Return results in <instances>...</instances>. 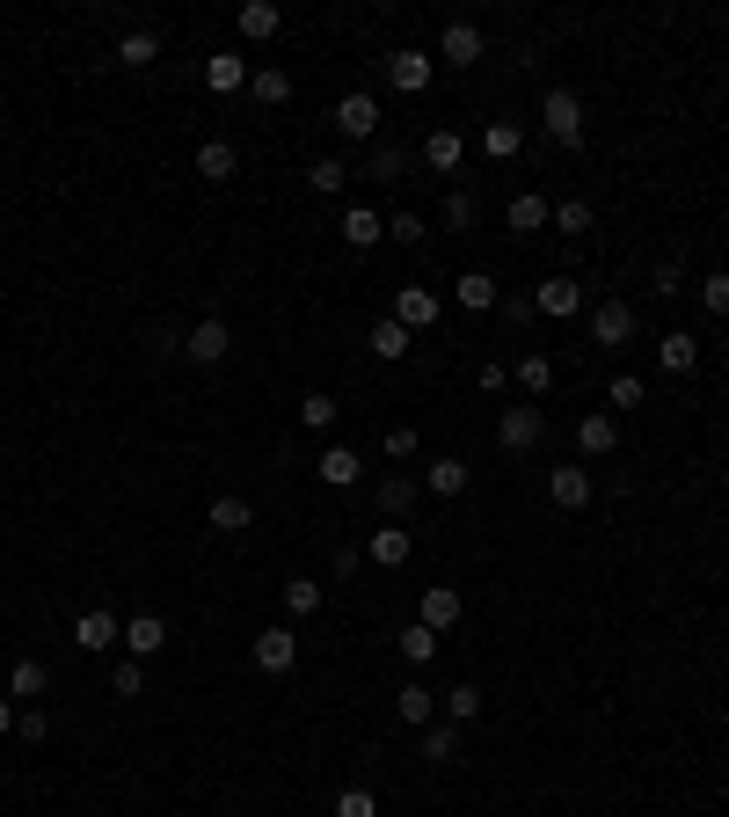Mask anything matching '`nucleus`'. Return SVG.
<instances>
[{"label": "nucleus", "instance_id": "nucleus-1", "mask_svg": "<svg viewBox=\"0 0 729 817\" xmlns=\"http://www.w3.org/2000/svg\"><path fill=\"white\" fill-rule=\"evenodd\" d=\"M540 124H547V140L584 146V95H576V88H547V95H540Z\"/></svg>", "mask_w": 729, "mask_h": 817}, {"label": "nucleus", "instance_id": "nucleus-2", "mask_svg": "<svg viewBox=\"0 0 729 817\" xmlns=\"http://www.w3.org/2000/svg\"><path fill=\"white\" fill-rule=\"evenodd\" d=\"M336 132H343L350 146H364V140H380V103H372V95H343V103H336Z\"/></svg>", "mask_w": 729, "mask_h": 817}, {"label": "nucleus", "instance_id": "nucleus-3", "mask_svg": "<svg viewBox=\"0 0 729 817\" xmlns=\"http://www.w3.org/2000/svg\"><path fill=\"white\" fill-rule=\"evenodd\" d=\"M627 336H635V307H627V299H598V307H591V344L620 350Z\"/></svg>", "mask_w": 729, "mask_h": 817}, {"label": "nucleus", "instance_id": "nucleus-4", "mask_svg": "<svg viewBox=\"0 0 729 817\" xmlns=\"http://www.w3.org/2000/svg\"><path fill=\"white\" fill-rule=\"evenodd\" d=\"M117 643H124V621H117V613L88 606L81 621H73V650H88V657H103V650H117Z\"/></svg>", "mask_w": 729, "mask_h": 817}, {"label": "nucleus", "instance_id": "nucleus-5", "mask_svg": "<svg viewBox=\"0 0 729 817\" xmlns=\"http://www.w3.org/2000/svg\"><path fill=\"white\" fill-rule=\"evenodd\" d=\"M496 438H504V452H533L540 438H547V417H540V401H525V409H504V417H496Z\"/></svg>", "mask_w": 729, "mask_h": 817}, {"label": "nucleus", "instance_id": "nucleus-6", "mask_svg": "<svg viewBox=\"0 0 729 817\" xmlns=\"http://www.w3.org/2000/svg\"><path fill=\"white\" fill-rule=\"evenodd\" d=\"M248 657H256V672H292V664H299V635H292V627H263L256 643H248Z\"/></svg>", "mask_w": 729, "mask_h": 817}, {"label": "nucleus", "instance_id": "nucleus-7", "mask_svg": "<svg viewBox=\"0 0 729 817\" xmlns=\"http://www.w3.org/2000/svg\"><path fill=\"white\" fill-rule=\"evenodd\" d=\"M438 314H445V299L423 293V285H401V293H394V321H401L409 336H417V329H438Z\"/></svg>", "mask_w": 729, "mask_h": 817}, {"label": "nucleus", "instance_id": "nucleus-8", "mask_svg": "<svg viewBox=\"0 0 729 817\" xmlns=\"http://www.w3.org/2000/svg\"><path fill=\"white\" fill-rule=\"evenodd\" d=\"M431 73H438V59L417 52V44H409V52H387V81H394L401 95H423V88H431Z\"/></svg>", "mask_w": 729, "mask_h": 817}, {"label": "nucleus", "instance_id": "nucleus-9", "mask_svg": "<svg viewBox=\"0 0 729 817\" xmlns=\"http://www.w3.org/2000/svg\"><path fill=\"white\" fill-rule=\"evenodd\" d=\"M482 52H489V37L474 30V22H445V37H438V59H445V67H482Z\"/></svg>", "mask_w": 729, "mask_h": 817}, {"label": "nucleus", "instance_id": "nucleus-10", "mask_svg": "<svg viewBox=\"0 0 729 817\" xmlns=\"http://www.w3.org/2000/svg\"><path fill=\"white\" fill-rule=\"evenodd\" d=\"M533 307L547 314V321H576V314H584V285H576V278H547L533 293Z\"/></svg>", "mask_w": 729, "mask_h": 817}, {"label": "nucleus", "instance_id": "nucleus-11", "mask_svg": "<svg viewBox=\"0 0 729 817\" xmlns=\"http://www.w3.org/2000/svg\"><path fill=\"white\" fill-rule=\"evenodd\" d=\"M226 350H234V336H226V321H197V329L183 336V358H191V366H219Z\"/></svg>", "mask_w": 729, "mask_h": 817}, {"label": "nucleus", "instance_id": "nucleus-12", "mask_svg": "<svg viewBox=\"0 0 729 817\" xmlns=\"http://www.w3.org/2000/svg\"><path fill=\"white\" fill-rule=\"evenodd\" d=\"M364 555L380 562V570H401V562L417 555V533H409V525H380V533L364 540Z\"/></svg>", "mask_w": 729, "mask_h": 817}, {"label": "nucleus", "instance_id": "nucleus-13", "mask_svg": "<svg viewBox=\"0 0 729 817\" xmlns=\"http://www.w3.org/2000/svg\"><path fill=\"white\" fill-rule=\"evenodd\" d=\"M234 30H242L248 44H263V37H278V30H285L278 0H242V8H234Z\"/></svg>", "mask_w": 729, "mask_h": 817}, {"label": "nucleus", "instance_id": "nucleus-14", "mask_svg": "<svg viewBox=\"0 0 729 817\" xmlns=\"http://www.w3.org/2000/svg\"><path fill=\"white\" fill-rule=\"evenodd\" d=\"M468 161V140L452 132V124H438V132H423V168H438V175H452Z\"/></svg>", "mask_w": 729, "mask_h": 817}, {"label": "nucleus", "instance_id": "nucleus-15", "mask_svg": "<svg viewBox=\"0 0 729 817\" xmlns=\"http://www.w3.org/2000/svg\"><path fill=\"white\" fill-rule=\"evenodd\" d=\"M197 175H205V183H234V175H242V146H234V140H205V146H197Z\"/></svg>", "mask_w": 729, "mask_h": 817}, {"label": "nucleus", "instance_id": "nucleus-16", "mask_svg": "<svg viewBox=\"0 0 729 817\" xmlns=\"http://www.w3.org/2000/svg\"><path fill=\"white\" fill-rule=\"evenodd\" d=\"M124 650H132V657L168 650V621H161V613H132V621H124Z\"/></svg>", "mask_w": 729, "mask_h": 817}, {"label": "nucleus", "instance_id": "nucleus-17", "mask_svg": "<svg viewBox=\"0 0 729 817\" xmlns=\"http://www.w3.org/2000/svg\"><path fill=\"white\" fill-rule=\"evenodd\" d=\"M314 474H321V482H329V489H358L364 460H358V452H350V446H329V452H321V460H314Z\"/></svg>", "mask_w": 729, "mask_h": 817}, {"label": "nucleus", "instance_id": "nucleus-18", "mask_svg": "<svg viewBox=\"0 0 729 817\" xmlns=\"http://www.w3.org/2000/svg\"><path fill=\"white\" fill-rule=\"evenodd\" d=\"M205 88H212V95H234V88H248V59H242V52H212V59H205Z\"/></svg>", "mask_w": 729, "mask_h": 817}, {"label": "nucleus", "instance_id": "nucleus-19", "mask_svg": "<svg viewBox=\"0 0 729 817\" xmlns=\"http://www.w3.org/2000/svg\"><path fill=\"white\" fill-rule=\"evenodd\" d=\"M547 497H555L562 511H584L591 504V468H555L547 474Z\"/></svg>", "mask_w": 729, "mask_h": 817}, {"label": "nucleus", "instance_id": "nucleus-20", "mask_svg": "<svg viewBox=\"0 0 729 817\" xmlns=\"http://www.w3.org/2000/svg\"><path fill=\"white\" fill-rule=\"evenodd\" d=\"M576 446H584V452H591V460H606V452H613V446H620V423H613V417H606V409H591V417H584V423H576Z\"/></svg>", "mask_w": 729, "mask_h": 817}, {"label": "nucleus", "instance_id": "nucleus-21", "mask_svg": "<svg viewBox=\"0 0 729 817\" xmlns=\"http://www.w3.org/2000/svg\"><path fill=\"white\" fill-rule=\"evenodd\" d=\"M468 482H474L468 460H431V468H423V489H431V497H445V504H452V497H468Z\"/></svg>", "mask_w": 729, "mask_h": 817}, {"label": "nucleus", "instance_id": "nucleus-22", "mask_svg": "<svg viewBox=\"0 0 729 817\" xmlns=\"http://www.w3.org/2000/svg\"><path fill=\"white\" fill-rule=\"evenodd\" d=\"M394 715H401V723H409V731H423V723H431V715H438V694H431V686H423V678H409V686H401V694H394Z\"/></svg>", "mask_w": 729, "mask_h": 817}, {"label": "nucleus", "instance_id": "nucleus-23", "mask_svg": "<svg viewBox=\"0 0 729 817\" xmlns=\"http://www.w3.org/2000/svg\"><path fill=\"white\" fill-rule=\"evenodd\" d=\"M504 219H511V234H540V226L555 219V205H547L540 191H518V197H511V212H504Z\"/></svg>", "mask_w": 729, "mask_h": 817}, {"label": "nucleus", "instance_id": "nucleus-24", "mask_svg": "<svg viewBox=\"0 0 729 817\" xmlns=\"http://www.w3.org/2000/svg\"><path fill=\"white\" fill-rule=\"evenodd\" d=\"M417 621L445 635V627L460 621V592H452V584H423V613H417Z\"/></svg>", "mask_w": 729, "mask_h": 817}, {"label": "nucleus", "instance_id": "nucleus-25", "mask_svg": "<svg viewBox=\"0 0 729 817\" xmlns=\"http://www.w3.org/2000/svg\"><path fill=\"white\" fill-rule=\"evenodd\" d=\"M364 344H372V358H387V366H394V358H409V344H417V336H409L394 314H387V321H372V329H364Z\"/></svg>", "mask_w": 729, "mask_h": 817}, {"label": "nucleus", "instance_id": "nucleus-26", "mask_svg": "<svg viewBox=\"0 0 729 817\" xmlns=\"http://www.w3.org/2000/svg\"><path fill=\"white\" fill-rule=\"evenodd\" d=\"M248 95H256L263 110H285V103H292V73H285V67H263V73H248Z\"/></svg>", "mask_w": 729, "mask_h": 817}, {"label": "nucleus", "instance_id": "nucleus-27", "mask_svg": "<svg viewBox=\"0 0 729 817\" xmlns=\"http://www.w3.org/2000/svg\"><path fill=\"white\" fill-rule=\"evenodd\" d=\"M212 533H248V525H256V504H248V497H212Z\"/></svg>", "mask_w": 729, "mask_h": 817}, {"label": "nucleus", "instance_id": "nucleus-28", "mask_svg": "<svg viewBox=\"0 0 729 817\" xmlns=\"http://www.w3.org/2000/svg\"><path fill=\"white\" fill-rule=\"evenodd\" d=\"M343 242L350 248H380L387 242V219H380V212H364V205H350L343 212Z\"/></svg>", "mask_w": 729, "mask_h": 817}, {"label": "nucleus", "instance_id": "nucleus-29", "mask_svg": "<svg viewBox=\"0 0 729 817\" xmlns=\"http://www.w3.org/2000/svg\"><path fill=\"white\" fill-rule=\"evenodd\" d=\"M394 650H401V657H409V664H417V672H423V664H431V657H438V650H445V643H438V627L409 621V627H401V635H394Z\"/></svg>", "mask_w": 729, "mask_h": 817}, {"label": "nucleus", "instance_id": "nucleus-30", "mask_svg": "<svg viewBox=\"0 0 729 817\" xmlns=\"http://www.w3.org/2000/svg\"><path fill=\"white\" fill-rule=\"evenodd\" d=\"M452 307H468V314H489V307H496V278H489V270H468V278L452 285Z\"/></svg>", "mask_w": 729, "mask_h": 817}, {"label": "nucleus", "instance_id": "nucleus-31", "mask_svg": "<svg viewBox=\"0 0 729 817\" xmlns=\"http://www.w3.org/2000/svg\"><path fill=\"white\" fill-rule=\"evenodd\" d=\"M518 146H525V132H518L511 118L482 124V154H489V161H518Z\"/></svg>", "mask_w": 729, "mask_h": 817}, {"label": "nucleus", "instance_id": "nucleus-32", "mask_svg": "<svg viewBox=\"0 0 729 817\" xmlns=\"http://www.w3.org/2000/svg\"><path fill=\"white\" fill-rule=\"evenodd\" d=\"M657 366H664V372H694V366H700V344H694L686 329H671V336L657 344Z\"/></svg>", "mask_w": 729, "mask_h": 817}, {"label": "nucleus", "instance_id": "nucleus-33", "mask_svg": "<svg viewBox=\"0 0 729 817\" xmlns=\"http://www.w3.org/2000/svg\"><path fill=\"white\" fill-rule=\"evenodd\" d=\"M44 686H52V672H44L37 657H16V672H8V701H37Z\"/></svg>", "mask_w": 729, "mask_h": 817}, {"label": "nucleus", "instance_id": "nucleus-34", "mask_svg": "<svg viewBox=\"0 0 729 817\" xmlns=\"http://www.w3.org/2000/svg\"><path fill=\"white\" fill-rule=\"evenodd\" d=\"M423 759H431V766L460 759V723H423Z\"/></svg>", "mask_w": 729, "mask_h": 817}, {"label": "nucleus", "instance_id": "nucleus-35", "mask_svg": "<svg viewBox=\"0 0 729 817\" xmlns=\"http://www.w3.org/2000/svg\"><path fill=\"white\" fill-rule=\"evenodd\" d=\"M417 497H423V489H417V474H387V482H380V511H387V519L417 511Z\"/></svg>", "mask_w": 729, "mask_h": 817}, {"label": "nucleus", "instance_id": "nucleus-36", "mask_svg": "<svg viewBox=\"0 0 729 817\" xmlns=\"http://www.w3.org/2000/svg\"><path fill=\"white\" fill-rule=\"evenodd\" d=\"M117 59H124V67H154V59H161V30H124Z\"/></svg>", "mask_w": 729, "mask_h": 817}, {"label": "nucleus", "instance_id": "nucleus-37", "mask_svg": "<svg viewBox=\"0 0 729 817\" xmlns=\"http://www.w3.org/2000/svg\"><path fill=\"white\" fill-rule=\"evenodd\" d=\"M518 387L525 395H547V387H555V358H547V350H533V358H518Z\"/></svg>", "mask_w": 729, "mask_h": 817}, {"label": "nucleus", "instance_id": "nucleus-38", "mask_svg": "<svg viewBox=\"0 0 729 817\" xmlns=\"http://www.w3.org/2000/svg\"><path fill=\"white\" fill-rule=\"evenodd\" d=\"M285 613H292V621L321 613V584H314V576H292V584H285Z\"/></svg>", "mask_w": 729, "mask_h": 817}, {"label": "nucleus", "instance_id": "nucleus-39", "mask_svg": "<svg viewBox=\"0 0 729 817\" xmlns=\"http://www.w3.org/2000/svg\"><path fill=\"white\" fill-rule=\"evenodd\" d=\"M445 715H452V723H482V686H452Z\"/></svg>", "mask_w": 729, "mask_h": 817}, {"label": "nucleus", "instance_id": "nucleus-40", "mask_svg": "<svg viewBox=\"0 0 729 817\" xmlns=\"http://www.w3.org/2000/svg\"><path fill=\"white\" fill-rule=\"evenodd\" d=\"M307 183H314V191H321V197H336V191H343V183H350V168H343V161H314V168H307Z\"/></svg>", "mask_w": 729, "mask_h": 817}, {"label": "nucleus", "instance_id": "nucleus-41", "mask_svg": "<svg viewBox=\"0 0 729 817\" xmlns=\"http://www.w3.org/2000/svg\"><path fill=\"white\" fill-rule=\"evenodd\" d=\"M591 219H598V212H591L584 197H562V205H555V226H562V234H591Z\"/></svg>", "mask_w": 729, "mask_h": 817}, {"label": "nucleus", "instance_id": "nucleus-42", "mask_svg": "<svg viewBox=\"0 0 729 817\" xmlns=\"http://www.w3.org/2000/svg\"><path fill=\"white\" fill-rule=\"evenodd\" d=\"M299 423H307V431H329V423H336V395H307V401H299Z\"/></svg>", "mask_w": 729, "mask_h": 817}, {"label": "nucleus", "instance_id": "nucleus-43", "mask_svg": "<svg viewBox=\"0 0 729 817\" xmlns=\"http://www.w3.org/2000/svg\"><path fill=\"white\" fill-rule=\"evenodd\" d=\"M606 401H613V409H643V401H649V387L635 380V372H620V380L606 387Z\"/></svg>", "mask_w": 729, "mask_h": 817}, {"label": "nucleus", "instance_id": "nucleus-44", "mask_svg": "<svg viewBox=\"0 0 729 817\" xmlns=\"http://www.w3.org/2000/svg\"><path fill=\"white\" fill-rule=\"evenodd\" d=\"M700 307H708V314H729V270H708V278H700Z\"/></svg>", "mask_w": 729, "mask_h": 817}, {"label": "nucleus", "instance_id": "nucleus-45", "mask_svg": "<svg viewBox=\"0 0 729 817\" xmlns=\"http://www.w3.org/2000/svg\"><path fill=\"white\" fill-rule=\"evenodd\" d=\"M387 242H401V248H423V219H417V212H394V219H387Z\"/></svg>", "mask_w": 729, "mask_h": 817}, {"label": "nucleus", "instance_id": "nucleus-46", "mask_svg": "<svg viewBox=\"0 0 729 817\" xmlns=\"http://www.w3.org/2000/svg\"><path fill=\"white\" fill-rule=\"evenodd\" d=\"M336 817H380V803H372V788H343V796H336Z\"/></svg>", "mask_w": 729, "mask_h": 817}, {"label": "nucleus", "instance_id": "nucleus-47", "mask_svg": "<svg viewBox=\"0 0 729 817\" xmlns=\"http://www.w3.org/2000/svg\"><path fill=\"white\" fill-rule=\"evenodd\" d=\"M110 686H117L124 701H140V694H146V672H140V657H124V664H117V678H110Z\"/></svg>", "mask_w": 729, "mask_h": 817}, {"label": "nucleus", "instance_id": "nucleus-48", "mask_svg": "<svg viewBox=\"0 0 729 817\" xmlns=\"http://www.w3.org/2000/svg\"><path fill=\"white\" fill-rule=\"evenodd\" d=\"M401 168H409L401 146H380V154H372V175H380V183H401Z\"/></svg>", "mask_w": 729, "mask_h": 817}, {"label": "nucleus", "instance_id": "nucleus-49", "mask_svg": "<svg viewBox=\"0 0 729 817\" xmlns=\"http://www.w3.org/2000/svg\"><path fill=\"white\" fill-rule=\"evenodd\" d=\"M16 737H22V745H44V737H52V723H44L37 708H22V715H16Z\"/></svg>", "mask_w": 729, "mask_h": 817}, {"label": "nucleus", "instance_id": "nucleus-50", "mask_svg": "<svg viewBox=\"0 0 729 817\" xmlns=\"http://www.w3.org/2000/svg\"><path fill=\"white\" fill-rule=\"evenodd\" d=\"M445 226H474V197H468V191L445 197Z\"/></svg>", "mask_w": 729, "mask_h": 817}, {"label": "nucleus", "instance_id": "nucleus-51", "mask_svg": "<svg viewBox=\"0 0 729 817\" xmlns=\"http://www.w3.org/2000/svg\"><path fill=\"white\" fill-rule=\"evenodd\" d=\"M387 452H394V460H417V431H409V423H394V431H387Z\"/></svg>", "mask_w": 729, "mask_h": 817}, {"label": "nucleus", "instance_id": "nucleus-52", "mask_svg": "<svg viewBox=\"0 0 729 817\" xmlns=\"http://www.w3.org/2000/svg\"><path fill=\"white\" fill-rule=\"evenodd\" d=\"M511 387V366H482V395H504Z\"/></svg>", "mask_w": 729, "mask_h": 817}, {"label": "nucleus", "instance_id": "nucleus-53", "mask_svg": "<svg viewBox=\"0 0 729 817\" xmlns=\"http://www.w3.org/2000/svg\"><path fill=\"white\" fill-rule=\"evenodd\" d=\"M8 731H16V701L0 694V737H8Z\"/></svg>", "mask_w": 729, "mask_h": 817}]
</instances>
